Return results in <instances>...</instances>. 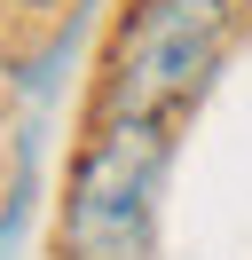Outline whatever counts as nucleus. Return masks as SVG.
Returning a JSON list of instances; mask_svg holds the SVG:
<instances>
[{
	"label": "nucleus",
	"mask_w": 252,
	"mask_h": 260,
	"mask_svg": "<svg viewBox=\"0 0 252 260\" xmlns=\"http://www.w3.org/2000/svg\"><path fill=\"white\" fill-rule=\"evenodd\" d=\"M173 174V126L94 118L63 181V260H158V197Z\"/></svg>",
	"instance_id": "obj_1"
},
{
	"label": "nucleus",
	"mask_w": 252,
	"mask_h": 260,
	"mask_svg": "<svg viewBox=\"0 0 252 260\" xmlns=\"http://www.w3.org/2000/svg\"><path fill=\"white\" fill-rule=\"evenodd\" d=\"M229 40H236V0H134V16L118 24V48H110L103 118L181 126L213 95Z\"/></svg>",
	"instance_id": "obj_2"
},
{
	"label": "nucleus",
	"mask_w": 252,
	"mask_h": 260,
	"mask_svg": "<svg viewBox=\"0 0 252 260\" xmlns=\"http://www.w3.org/2000/svg\"><path fill=\"white\" fill-rule=\"evenodd\" d=\"M8 8H63V0H8Z\"/></svg>",
	"instance_id": "obj_3"
}]
</instances>
